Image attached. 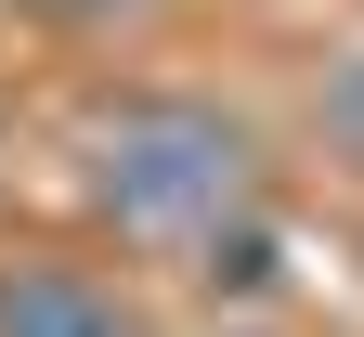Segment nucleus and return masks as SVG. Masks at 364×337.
<instances>
[{
	"label": "nucleus",
	"mask_w": 364,
	"mask_h": 337,
	"mask_svg": "<svg viewBox=\"0 0 364 337\" xmlns=\"http://www.w3.org/2000/svg\"><path fill=\"white\" fill-rule=\"evenodd\" d=\"M0 337H144V311L78 260H0Z\"/></svg>",
	"instance_id": "obj_2"
},
{
	"label": "nucleus",
	"mask_w": 364,
	"mask_h": 337,
	"mask_svg": "<svg viewBox=\"0 0 364 337\" xmlns=\"http://www.w3.org/2000/svg\"><path fill=\"white\" fill-rule=\"evenodd\" d=\"M312 130H326L338 169H364V39H351V53H326V78H312Z\"/></svg>",
	"instance_id": "obj_3"
},
{
	"label": "nucleus",
	"mask_w": 364,
	"mask_h": 337,
	"mask_svg": "<svg viewBox=\"0 0 364 337\" xmlns=\"http://www.w3.org/2000/svg\"><path fill=\"white\" fill-rule=\"evenodd\" d=\"M91 208L144 247H208L221 221L260 208V143L221 104L182 91H130L117 117H91Z\"/></svg>",
	"instance_id": "obj_1"
},
{
	"label": "nucleus",
	"mask_w": 364,
	"mask_h": 337,
	"mask_svg": "<svg viewBox=\"0 0 364 337\" xmlns=\"http://www.w3.org/2000/svg\"><path fill=\"white\" fill-rule=\"evenodd\" d=\"M39 13H53V26H144L156 0H39Z\"/></svg>",
	"instance_id": "obj_4"
}]
</instances>
